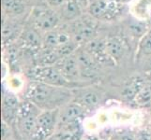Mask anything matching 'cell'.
<instances>
[{"label":"cell","instance_id":"cell-1","mask_svg":"<svg viewBox=\"0 0 151 140\" xmlns=\"http://www.w3.org/2000/svg\"><path fill=\"white\" fill-rule=\"evenodd\" d=\"M73 89L29 81L24 88V99L33 103L40 110L59 109L73 101Z\"/></svg>","mask_w":151,"mask_h":140},{"label":"cell","instance_id":"cell-2","mask_svg":"<svg viewBox=\"0 0 151 140\" xmlns=\"http://www.w3.org/2000/svg\"><path fill=\"white\" fill-rule=\"evenodd\" d=\"M27 77L29 81L41 82L52 86L67 87L70 89L75 88L73 84L65 79L55 65H34L27 71Z\"/></svg>","mask_w":151,"mask_h":140},{"label":"cell","instance_id":"cell-3","mask_svg":"<svg viewBox=\"0 0 151 140\" xmlns=\"http://www.w3.org/2000/svg\"><path fill=\"white\" fill-rule=\"evenodd\" d=\"M41 111L42 110H40L30 101L24 98L23 100H21L16 120V125L21 134L33 139L37 120Z\"/></svg>","mask_w":151,"mask_h":140},{"label":"cell","instance_id":"cell-4","mask_svg":"<svg viewBox=\"0 0 151 140\" xmlns=\"http://www.w3.org/2000/svg\"><path fill=\"white\" fill-rule=\"evenodd\" d=\"M59 109L41 111L33 134L34 140H48L56 133L59 122Z\"/></svg>","mask_w":151,"mask_h":140},{"label":"cell","instance_id":"cell-5","mask_svg":"<svg viewBox=\"0 0 151 140\" xmlns=\"http://www.w3.org/2000/svg\"><path fill=\"white\" fill-rule=\"evenodd\" d=\"M122 6L116 0H94L89 5L88 10L95 19L111 21L120 15Z\"/></svg>","mask_w":151,"mask_h":140},{"label":"cell","instance_id":"cell-6","mask_svg":"<svg viewBox=\"0 0 151 140\" xmlns=\"http://www.w3.org/2000/svg\"><path fill=\"white\" fill-rule=\"evenodd\" d=\"M20 104L21 100L12 91L4 89L1 105L2 122L8 123L10 126L16 124Z\"/></svg>","mask_w":151,"mask_h":140},{"label":"cell","instance_id":"cell-7","mask_svg":"<svg viewBox=\"0 0 151 140\" xmlns=\"http://www.w3.org/2000/svg\"><path fill=\"white\" fill-rule=\"evenodd\" d=\"M96 32L97 28L94 23L89 20H80L72 26L71 37L74 42L81 47L96 38Z\"/></svg>","mask_w":151,"mask_h":140},{"label":"cell","instance_id":"cell-8","mask_svg":"<svg viewBox=\"0 0 151 140\" xmlns=\"http://www.w3.org/2000/svg\"><path fill=\"white\" fill-rule=\"evenodd\" d=\"M86 110L77 103L72 101L60 108L58 128L75 123H82L86 115Z\"/></svg>","mask_w":151,"mask_h":140},{"label":"cell","instance_id":"cell-9","mask_svg":"<svg viewBox=\"0 0 151 140\" xmlns=\"http://www.w3.org/2000/svg\"><path fill=\"white\" fill-rule=\"evenodd\" d=\"M82 47H84V49L93 57L99 65H113L116 64L108 54L106 40L94 38Z\"/></svg>","mask_w":151,"mask_h":140},{"label":"cell","instance_id":"cell-10","mask_svg":"<svg viewBox=\"0 0 151 140\" xmlns=\"http://www.w3.org/2000/svg\"><path fill=\"white\" fill-rule=\"evenodd\" d=\"M20 48L34 55L37 54L42 49L43 42L42 37L37 31V28H27L24 29L18 38Z\"/></svg>","mask_w":151,"mask_h":140},{"label":"cell","instance_id":"cell-11","mask_svg":"<svg viewBox=\"0 0 151 140\" xmlns=\"http://www.w3.org/2000/svg\"><path fill=\"white\" fill-rule=\"evenodd\" d=\"M55 65L68 81H70L75 87L77 86V81H79L82 77L75 53L62 58Z\"/></svg>","mask_w":151,"mask_h":140},{"label":"cell","instance_id":"cell-12","mask_svg":"<svg viewBox=\"0 0 151 140\" xmlns=\"http://www.w3.org/2000/svg\"><path fill=\"white\" fill-rule=\"evenodd\" d=\"M73 101L80 105L82 107H84L86 111H91L96 109L100 107L102 102V95L96 90L89 89V88H84V89L75 91Z\"/></svg>","mask_w":151,"mask_h":140},{"label":"cell","instance_id":"cell-13","mask_svg":"<svg viewBox=\"0 0 151 140\" xmlns=\"http://www.w3.org/2000/svg\"><path fill=\"white\" fill-rule=\"evenodd\" d=\"M75 55L79 65L81 77L85 79H94L98 74L99 65L93 59V57L84 49V47H79L75 51Z\"/></svg>","mask_w":151,"mask_h":140},{"label":"cell","instance_id":"cell-14","mask_svg":"<svg viewBox=\"0 0 151 140\" xmlns=\"http://www.w3.org/2000/svg\"><path fill=\"white\" fill-rule=\"evenodd\" d=\"M59 22V18L54 10L49 9H39L34 12V24L35 27L49 32L55 29Z\"/></svg>","mask_w":151,"mask_h":140},{"label":"cell","instance_id":"cell-15","mask_svg":"<svg viewBox=\"0 0 151 140\" xmlns=\"http://www.w3.org/2000/svg\"><path fill=\"white\" fill-rule=\"evenodd\" d=\"M147 82V80L141 75H135L131 77L122 89V98L128 103H133L138 93L143 89V87Z\"/></svg>","mask_w":151,"mask_h":140},{"label":"cell","instance_id":"cell-16","mask_svg":"<svg viewBox=\"0 0 151 140\" xmlns=\"http://www.w3.org/2000/svg\"><path fill=\"white\" fill-rule=\"evenodd\" d=\"M71 40L73 39H72V37L70 33L66 32V31L54 29L49 31V32H46L42 37V48L55 50L61 46L70 42Z\"/></svg>","mask_w":151,"mask_h":140},{"label":"cell","instance_id":"cell-17","mask_svg":"<svg viewBox=\"0 0 151 140\" xmlns=\"http://www.w3.org/2000/svg\"><path fill=\"white\" fill-rule=\"evenodd\" d=\"M105 40L108 54L110 55L114 63H117L126 53V43L119 36H111Z\"/></svg>","mask_w":151,"mask_h":140},{"label":"cell","instance_id":"cell-18","mask_svg":"<svg viewBox=\"0 0 151 140\" xmlns=\"http://www.w3.org/2000/svg\"><path fill=\"white\" fill-rule=\"evenodd\" d=\"M151 0H137L132 8V15L139 20L147 21L149 17Z\"/></svg>","mask_w":151,"mask_h":140},{"label":"cell","instance_id":"cell-19","mask_svg":"<svg viewBox=\"0 0 151 140\" xmlns=\"http://www.w3.org/2000/svg\"><path fill=\"white\" fill-rule=\"evenodd\" d=\"M128 29L132 37L140 39L150 28L148 26V23L147 21H143L135 18L133 21L129 23Z\"/></svg>","mask_w":151,"mask_h":140},{"label":"cell","instance_id":"cell-20","mask_svg":"<svg viewBox=\"0 0 151 140\" xmlns=\"http://www.w3.org/2000/svg\"><path fill=\"white\" fill-rule=\"evenodd\" d=\"M135 105L142 108L151 107V81H147L133 102Z\"/></svg>","mask_w":151,"mask_h":140},{"label":"cell","instance_id":"cell-21","mask_svg":"<svg viewBox=\"0 0 151 140\" xmlns=\"http://www.w3.org/2000/svg\"><path fill=\"white\" fill-rule=\"evenodd\" d=\"M18 27L13 23H4L2 26V41L3 44L9 45L15 38H19L21 33L18 32Z\"/></svg>","mask_w":151,"mask_h":140},{"label":"cell","instance_id":"cell-22","mask_svg":"<svg viewBox=\"0 0 151 140\" xmlns=\"http://www.w3.org/2000/svg\"><path fill=\"white\" fill-rule=\"evenodd\" d=\"M2 7L10 16H16L24 11V5L21 0H2Z\"/></svg>","mask_w":151,"mask_h":140},{"label":"cell","instance_id":"cell-23","mask_svg":"<svg viewBox=\"0 0 151 140\" xmlns=\"http://www.w3.org/2000/svg\"><path fill=\"white\" fill-rule=\"evenodd\" d=\"M80 7L76 0H66L62 8V15L66 20H73L80 15Z\"/></svg>","mask_w":151,"mask_h":140},{"label":"cell","instance_id":"cell-24","mask_svg":"<svg viewBox=\"0 0 151 140\" xmlns=\"http://www.w3.org/2000/svg\"><path fill=\"white\" fill-rule=\"evenodd\" d=\"M137 56H151V28L139 40Z\"/></svg>","mask_w":151,"mask_h":140},{"label":"cell","instance_id":"cell-25","mask_svg":"<svg viewBox=\"0 0 151 140\" xmlns=\"http://www.w3.org/2000/svg\"><path fill=\"white\" fill-rule=\"evenodd\" d=\"M110 140H136V133L129 129H121L114 131Z\"/></svg>","mask_w":151,"mask_h":140},{"label":"cell","instance_id":"cell-26","mask_svg":"<svg viewBox=\"0 0 151 140\" xmlns=\"http://www.w3.org/2000/svg\"><path fill=\"white\" fill-rule=\"evenodd\" d=\"M136 140H151L150 129H141L136 133Z\"/></svg>","mask_w":151,"mask_h":140},{"label":"cell","instance_id":"cell-27","mask_svg":"<svg viewBox=\"0 0 151 140\" xmlns=\"http://www.w3.org/2000/svg\"><path fill=\"white\" fill-rule=\"evenodd\" d=\"M10 125L8 123L2 122V140H9L12 136V132L10 130Z\"/></svg>","mask_w":151,"mask_h":140},{"label":"cell","instance_id":"cell-28","mask_svg":"<svg viewBox=\"0 0 151 140\" xmlns=\"http://www.w3.org/2000/svg\"><path fill=\"white\" fill-rule=\"evenodd\" d=\"M66 2V0H47V3L52 7H59L63 6L64 3Z\"/></svg>","mask_w":151,"mask_h":140},{"label":"cell","instance_id":"cell-29","mask_svg":"<svg viewBox=\"0 0 151 140\" xmlns=\"http://www.w3.org/2000/svg\"><path fill=\"white\" fill-rule=\"evenodd\" d=\"M82 140H100L95 136H86L82 138Z\"/></svg>","mask_w":151,"mask_h":140},{"label":"cell","instance_id":"cell-30","mask_svg":"<svg viewBox=\"0 0 151 140\" xmlns=\"http://www.w3.org/2000/svg\"><path fill=\"white\" fill-rule=\"evenodd\" d=\"M116 1L118 2L119 4H121V5H126V4H129L132 0H116Z\"/></svg>","mask_w":151,"mask_h":140},{"label":"cell","instance_id":"cell-31","mask_svg":"<svg viewBox=\"0 0 151 140\" xmlns=\"http://www.w3.org/2000/svg\"><path fill=\"white\" fill-rule=\"evenodd\" d=\"M48 140H61V139H60V137L58 136V134H57L55 133V134H54V136H52V137H50Z\"/></svg>","mask_w":151,"mask_h":140}]
</instances>
